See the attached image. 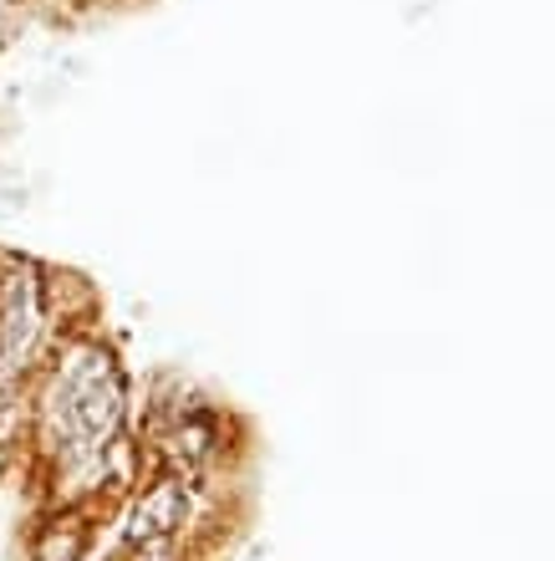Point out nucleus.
<instances>
[{"label":"nucleus","mask_w":555,"mask_h":561,"mask_svg":"<svg viewBox=\"0 0 555 561\" xmlns=\"http://www.w3.org/2000/svg\"><path fill=\"white\" fill-rule=\"evenodd\" d=\"M123 419V378L103 347H82L61 363V373L46 388V439L67 459H92L113 439Z\"/></svg>","instance_id":"obj_1"},{"label":"nucleus","mask_w":555,"mask_h":561,"mask_svg":"<svg viewBox=\"0 0 555 561\" xmlns=\"http://www.w3.org/2000/svg\"><path fill=\"white\" fill-rule=\"evenodd\" d=\"M174 526H184V490L169 480V485H153L143 495V505L132 511L128 536L132 541H159V536H169Z\"/></svg>","instance_id":"obj_3"},{"label":"nucleus","mask_w":555,"mask_h":561,"mask_svg":"<svg viewBox=\"0 0 555 561\" xmlns=\"http://www.w3.org/2000/svg\"><path fill=\"white\" fill-rule=\"evenodd\" d=\"M42 332V291H36V271L15 266L0 280V378H15L26 363L31 342Z\"/></svg>","instance_id":"obj_2"}]
</instances>
